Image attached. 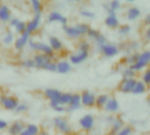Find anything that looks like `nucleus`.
Returning a JSON list of instances; mask_svg holds the SVG:
<instances>
[{"label": "nucleus", "mask_w": 150, "mask_h": 135, "mask_svg": "<svg viewBox=\"0 0 150 135\" xmlns=\"http://www.w3.org/2000/svg\"><path fill=\"white\" fill-rule=\"evenodd\" d=\"M91 27L85 23H80L75 25H63V30L66 35L73 40L85 36Z\"/></svg>", "instance_id": "1"}, {"label": "nucleus", "mask_w": 150, "mask_h": 135, "mask_svg": "<svg viewBox=\"0 0 150 135\" xmlns=\"http://www.w3.org/2000/svg\"><path fill=\"white\" fill-rule=\"evenodd\" d=\"M52 124L57 133L62 135H71L73 134V127L69 121L63 116H56L53 119Z\"/></svg>", "instance_id": "2"}, {"label": "nucleus", "mask_w": 150, "mask_h": 135, "mask_svg": "<svg viewBox=\"0 0 150 135\" xmlns=\"http://www.w3.org/2000/svg\"><path fill=\"white\" fill-rule=\"evenodd\" d=\"M150 64V51L149 50H144L142 53H139V56L131 67V69L135 71L136 73L142 72L143 70L149 69Z\"/></svg>", "instance_id": "3"}, {"label": "nucleus", "mask_w": 150, "mask_h": 135, "mask_svg": "<svg viewBox=\"0 0 150 135\" xmlns=\"http://www.w3.org/2000/svg\"><path fill=\"white\" fill-rule=\"evenodd\" d=\"M28 45L33 51H35L39 54H44L46 55H48L54 61L55 59L54 52L52 50V48L47 43L41 42V41H34L33 40L30 39L28 41Z\"/></svg>", "instance_id": "4"}, {"label": "nucleus", "mask_w": 150, "mask_h": 135, "mask_svg": "<svg viewBox=\"0 0 150 135\" xmlns=\"http://www.w3.org/2000/svg\"><path fill=\"white\" fill-rule=\"evenodd\" d=\"M79 127L85 133L91 132L96 126L95 116L91 113H85L78 119Z\"/></svg>", "instance_id": "5"}, {"label": "nucleus", "mask_w": 150, "mask_h": 135, "mask_svg": "<svg viewBox=\"0 0 150 135\" xmlns=\"http://www.w3.org/2000/svg\"><path fill=\"white\" fill-rule=\"evenodd\" d=\"M18 103V99L12 95L2 94L0 96V106L4 111L14 112Z\"/></svg>", "instance_id": "6"}, {"label": "nucleus", "mask_w": 150, "mask_h": 135, "mask_svg": "<svg viewBox=\"0 0 150 135\" xmlns=\"http://www.w3.org/2000/svg\"><path fill=\"white\" fill-rule=\"evenodd\" d=\"M81 96V105L82 106L91 109L95 107V101H96V94L89 90H83L80 93Z\"/></svg>", "instance_id": "7"}, {"label": "nucleus", "mask_w": 150, "mask_h": 135, "mask_svg": "<svg viewBox=\"0 0 150 135\" xmlns=\"http://www.w3.org/2000/svg\"><path fill=\"white\" fill-rule=\"evenodd\" d=\"M99 52L106 58H113L120 53V48L117 45L112 43H105V45L98 47Z\"/></svg>", "instance_id": "8"}, {"label": "nucleus", "mask_w": 150, "mask_h": 135, "mask_svg": "<svg viewBox=\"0 0 150 135\" xmlns=\"http://www.w3.org/2000/svg\"><path fill=\"white\" fill-rule=\"evenodd\" d=\"M33 60L34 61V63H35V69H43V70H46L48 64L52 61H54L50 56L46 55L44 54H39V53L34 54Z\"/></svg>", "instance_id": "9"}, {"label": "nucleus", "mask_w": 150, "mask_h": 135, "mask_svg": "<svg viewBox=\"0 0 150 135\" xmlns=\"http://www.w3.org/2000/svg\"><path fill=\"white\" fill-rule=\"evenodd\" d=\"M136 78H122L118 85V90L121 94H130L136 83Z\"/></svg>", "instance_id": "10"}, {"label": "nucleus", "mask_w": 150, "mask_h": 135, "mask_svg": "<svg viewBox=\"0 0 150 135\" xmlns=\"http://www.w3.org/2000/svg\"><path fill=\"white\" fill-rule=\"evenodd\" d=\"M103 109L108 114H111V115L116 114L120 112V101L115 97H110Z\"/></svg>", "instance_id": "11"}, {"label": "nucleus", "mask_w": 150, "mask_h": 135, "mask_svg": "<svg viewBox=\"0 0 150 135\" xmlns=\"http://www.w3.org/2000/svg\"><path fill=\"white\" fill-rule=\"evenodd\" d=\"M89 58V52H83L77 50L71 54L69 57V61L71 65H80L83 63Z\"/></svg>", "instance_id": "12"}, {"label": "nucleus", "mask_w": 150, "mask_h": 135, "mask_svg": "<svg viewBox=\"0 0 150 135\" xmlns=\"http://www.w3.org/2000/svg\"><path fill=\"white\" fill-rule=\"evenodd\" d=\"M30 39H31V34H29L26 31L19 34L18 37L16 38L14 40L13 43L14 48L17 51H22L26 47V45H28V41Z\"/></svg>", "instance_id": "13"}, {"label": "nucleus", "mask_w": 150, "mask_h": 135, "mask_svg": "<svg viewBox=\"0 0 150 135\" xmlns=\"http://www.w3.org/2000/svg\"><path fill=\"white\" fill-rule=\"evenodd\" d=\"M82 108L81 105V96L80 93H72L71 99L69 101V104L66 107V112H74Z\"/></svg>", "instance_id": "14"}, {"label": "nucleus", "mask_w": 150, "mask_h": 135, "mask_svg": "<svg viewBox=\"0 0 150 135\" xmlns=\"http://www.w3.org/2000/svg\"><path fill=\"white\" fill-rule=\"evenodd\" d=\"M62 92L56 88H47L43 91V96L49 102H59Z\"/></svg>", "instance_id": "15"}, {"label": "nucleus", "mask_w": 150, "mask_h": 135, "mask_svg": "<svg viewBox=\"0 0 150 135\" xmlns=\"http://www.w3.org/2000/svg\"><path fill=\"white\" fill-rule=\"evenodd\" d=\"M25 123L22 120H15L9 124L7 127V134L9 135H19L23 131Z\"/></svg>", "instance_id": "16"}, {"label": "nucleus", "mask_w": 150, "mask_h": 135, "mask_svg": "<svg viewBox=\"0 0 150 135\" xmlns=\"http://www.w3.org/2000/svg\"><path fill=\"white\" fill-rule=\"evenodd\" d=\"M72 70V65L67 60H61L56 62V72L60 75H68Z\"/></svg>", "instance_id": "17"}, {"label": "nucleus", "mask_w": 150, "mask_h": 135, "mask_svg": "<svg viewBox=\"0 0 150 135\" xmlns=\"http://www.w3.org/2000/svg\"><path fill=\"white\" fill-rule=\"evenodd\" d=\"M40 25V14H37L33 17L32 20H30L28 23H26V28L25 31L29 33L32 34L35 33Z\"/></svg>", "instance_id": "18"}, {"label": "nucleus", "mask_w": 150, "mask_h": 135, "mask_svg": "<svg viewBox=\"0 0 150 135\" xmlns=\"http://www.w3.org/2000/svg\"><path fill=\"white\" fill-rule=\"evenodd\" d=\"M47 21L49 23H54V22H59L62 25H66L68 23V18L62 15L58 11H51L47 17Z\"/></svg>", "instance_id": "19"}, {"label": "nucleus", "mask_w": 150, "mask_h": 135, "mask_svg": "<svg viewBox=\"0 0 150 135\" xmlns=\"http://www.w3.org/2000/svg\"><path fill=\"white\" fill-rule=\"evenodd\" d=\"M148 90H149V86H147L141 79L136 80V83L133 88L131 94H133L134 96H142V95L146 94Z\"/></svg>", "instance_id": "20"}, {"label": "nucleus", "mask_w": 150, "mask_h": 135, "mask_svg": "<svg viewBox=\"0 0 150 135\" xmlns=\"http://www.w3.org/2000/svg\"><path fill=\"white\" fill-rule=\"evenodd\" d=\"M40 128L38 125L34 123H27L25 125V127L19 135H38Z\"/></svg>", "instance_id": "21"}, {"label": "nucleus", "mask_w": 150, "mask_h": 135, "mask_svg": "<svg viewBox=\"0 0 150 135\" xmlns=\"http://www.w3.org/2000/svg\"><path fill=\"white\" fill-rule=\"evenodd\" d=\"M50 47L52 48V50L55 53V52H61L63 49V43L62 41L55 37V36H50L48 39V43H47Z\"/></svg>", "instance_id": "22"}, {"label": "nucleus", "mask_w": 150, "mask_h": 135, "mask_svg": "<svg viewBox=\"0 0 150 135\" xmlns=\"http://www.w3.org/2000/svg\"><path fill=\"white\" fill-rule=\"evenodd\" d=\"M125 126V122L124 120L120 118V117H115L113 122L111 125V128H110V135H116L119 131Z\"/></svg>", "instance_id": "23"}, {"label": "nucleus", "mask_w": 150, "mask_h": 135, "mask_svg": "<svg viewBox=\"0 0 150 135\" xmlns=\"http://www.w3.org/2000/svg\"><path fill=\"white\" fill-rule=\"evenodd\" d=\"M105 24L107 27H109L111 29H115V28L119 27L120 20H119L118 17L116 16L115 12L108 14V16L105 19Z\"/></svg>", "instance_id": "24"}, {"label": "nucleus", "mask_w": 150, "mask_h": 135, "mask_svg": "<svg viewBox=\"0 0 150 135\" xmlns=\"http://www.w3.org/2000/svg\"><path fill=\"white\" fill-rule=\"evenodd\" d=\"M110 95L107 93H99L96 95V101H95V107L98 109H103L105 104L107 103Z\"/></svg>", "instance_id": "25"}, {"label": "nucleus", "mask_w": 150, "mask_h": 135, "mask_svg": "<svg viewBox=\"0 0 150 135\" xmlns=\"http://www.w3.org/2000/svg\"><path fill=\"white\" fill-rule=\"evenodd\" d=\"M11 18V13L10 8L6 4L0 5V21L3 23H6L10 21Z\"/></svg>", "instance_id": "26"}, {"label": "nucleus", "mask_w": 150, "mask_h": 135, "mask_svg": "<svg viewBox=\"0 0 150 135\" xmlns=\"http://www.w3.org/2000/svg\"><path fill=\"white\" fill-rule=\"evenodd\" d=\"M15 40V34L12 31L8 30L4 33L2 37V43L5 46H11L14 43Z\"/></svg>", "instance_id": "27"}, {"label": "nucleus", "mask_w": 150, "mask_h": 135, "mask_svg": "<svg viewBox=\"0 0 150 135\" xmlns=\"http://www.w3.org/2000/svg\"><path fill=\"white\" fill-rule=\"evenodd\" d=\"M141 16V11L138 7L134 6L128 9L127 12V19L130 21H134L135 19H137L139 17Z\"/></svg>", "instance_id": "28"}, {"label": "nucleus", "mask_w": 150, "mask_h": 135, "mask_svg": "<svg viewBox=\"0 0 150 135\" xmlns=\"http://www.w3.org/2000/svg\"><path fill=\"white\" fill-rule=\"evenodd\" d=\"M49 105L52 110L57 113H63L66 112V107L61 105L59 102H49Z\"/></svg>", "instance_id": "29"}, {"label": "nucleus", "mask_w": 150, "mask_h": 135, "mask_svg": "<svg viewBox=\"0 0 150 135\" xmlns=\"http://www.w3.org/2000/svg\"><path fill=\"white\" fill-rule=\"evenodd\" d=\"M139 56V53L138 52H134L133 54H128L127 56H126V58L124 59V62L127 65V66H132L133 64H134V62L136 61L137 58Z\"/></svg>", "instance_id": "30"}, {"label": "nucleus", "mask_w": 150, "mask_h": 135, "mask_svg": "<svg viewBox=\"0 0 150 135\" xmlns=\"http://www.w3.org/2000/svg\"><path fill=\"white\" fill-rule=\"evenodd\" d=\"M136 72L134 71L131 67L127 66L121 71V75L123 78H136Z\"/></svg>", "instance_id": "31"}, {"label": "nucleus", "mask_w": 150, "mask_h": 135, "mask_svg": "<svg viewBox=\"0 0 150 135\" xmlns=\"http://www.w3.org/2000/svg\"><path fill=\"white\" fill-rule=\"evenodd\" d=\"M71 97H72V93L71 92H62V96L60 98L59 103L61 105H62L63 106L67 107L68 105L69 104Z\"/></svg>", "instance_id": "32"}, {"label": "nucleus", "mask_w": 150, "mask_h": 135, "mask_svg": "<svg viewBox=\"0 0 150 135\" xmlns=\"http://www.w3.org/2000/svg\"><path fill=\"white\" fill-rule=\"evenodd\" d=\"M20 66L24 69H35V63H34V61L33 60V58H27V59L23 60L20 62Z\"/></svg>", "instance_id": "33"}, {"label": "nucleus", "mask_w": 150, "mask_h": 135, "mask_svg": "<svg viewBox=\"0 0 150 135\" xmlns=\"http://www.w3.org/2000/svg\"><path fill=\"white\" fill-rule=\"evenodd\" d=\"M29 110V106L26 103H24V102H19L15 109V112L18 113V114H24L25 112H27Z\"/></svg>", "instance_id": "34"}, {"label": "nucleus", "mask_w": 150, "mask_h": 135, "mask_svg": "<svg viewBox=\"0 0 150 135\" xmlns=\"http://www.w3.org/2000/svg\"><path fill=\"white\" fill-rule=\"evenodd\" d=\"M30 2L32 4V7H33V12L35 13V15L40 14L41 11H42V4H41L40 0H30Z\"/></svg>", "instance_id": "35"}, {"label": "nucleus", "mask_w": 150, "mask_h": 135, "mask_svg": "<svg viewBox=\"0 0 150 135\" xmlns=\"http://www.w3.org/2000/svg\"><path fill=\"white\" fill-rule=\"evenodd\" d=\"M91 44L87 40H81L77 45V50L83 52H90Z\"/></svg>", "instance_id": "36"}, {"label": "nucleus", "mask_w": 150, "mask_h": 135, "mask_svg": "<svg viewBox=\"0 0 150 135\" xmlns=\"http://www.w3.org/2000/svg\"><path fill=\"white\" fill-rule=\"evenodd\" d=\"M133 133H134V128L131 126L127 125L124 126L116 135H133Z\"/></svg>", "instance_id": "37"}, {"label": "nucleus", "mask_w": 150, "mask_h": 135, "mask_svg": "<svg viewBox=\"0 0 150 135\" xmlns=\"http://www.w3.org/2000/svg\"><path fill=\"white\" fill-rule=\"evenodd\" d=\"M25 28H26V23H25L24 21L19 20V22L15 25L14 30H15V33H16L21 34V33H23L24 32H25Z\"/></svg>", "instance_id": "38"}, {"label": "nucleus", "mask_w": 150, "mask_h": 135, "mask_svg": "<svg viewBox=\"0 0 150 135\" xmlns=\"http://www.w3.org/2000/svg\"><path fill=\"white\" fill-rule=\"evenodd\" d=\"M108 13H113L120 7V2L119 0H112L108 6Z\"/></svg>", "instance_id": "39"}, {"label": "nucleus", "mask_w": 150, "mask_h": 135, "mask_svg": "<svg viewBox=\"0 0 150 135\" xmlns=\"http://www.w3.org/2000/svg\"><path fill=\"white\" fill-rule=\"evenodd\" d=\"M141 80L147 85V86H149L150 85V69H147L145 70L142 71V78Z\"/></svg>", "instance_id": "40"}, {"label": "nucleus", "mask_w": 150, "mask_h": 135, "mask_svg": "<svg viewBox=\"0 0 150 135\" xmlns=\"http://www.w3.org/2000/svg\"><path fill=\"white\" fill-rule=\"evenodd\" d=\"M99 34H100V33H99V31H98L97 29L90 28L86 35H87V37H88L90 40H95L98 37V35H99Z\"/></svg>", "instance_id": "41"}, {"label": "nucleus", "mask_w": 150, "mask_h": 135, "mask_svg": "<svg viewBox=\"0 0 150 135\" xmlns=\"http://www.w3.org/2000/svg\"><path fill=\"white\" fill-rule=\"evenodd\" d=\"M131 32V26L129 25H123L119 28V33L122 36L127 35Z\"/></svg>", "instance_id": "42"}, {"label": "nucleus", "mask_w": 150, "mask_h": 135, "mask_svg": "<svg viewBox=\"0 0 150 135\" xmlns=\"http://www.w3.org/2000/svg\"><path fill=\"white\" fill-rule=\"evenodd\" d=\"M94 41H95V43L97 44L98 47H101V46L105 45V43H107V39H106V37H105L104 34L100 33V34L98 35V37Z\"/></svg>", "instance_id": "43"}, {"label": "nucleus", "mask_w": 150, "mask_h": 135, "mask_svg": "<svg viewBox=\"0 0 150 135\" xmlns=\"http://www.w3.org/2000/svg\"><path fill=\"white\" fill-rule=\"evenodd\" d=\"M80 14L82 17H83L85 18H93L95 17V13L89 10H83V11H81Z\"/></svg>", "instance_id": "44"}, {"label": "nucleus", "mask_w": 150, "mask_h": 135, "mask_svg": "<svg viewBox=\"0 0 150 135\" xmlns=\"http://www.w3.org/2000/svg\"><path fill=\"white\" fill-rule=\"evenodd\" d=\"M46 70L48 71V72H51V73L56 72V61H52L48 64V66L47 67Z\"/></svg>", "instance_id": "45"}, {"label": "nucleus", "mask_w": 150, "mask_h": 135, "mask_svg": "<svg viewBox=\"0 0 150 135\" xmlns=\"http://www.w3.org/2000/svg\"><path fill=\"white\" fill-rule=\"evenodd\" d=\"M8 126H9V123H8L5 119L0 118V131H4V130H6L7 127H8Z\"/></svg>", "instance_id": "46"}, {"label": "nucleus", "mask_w": 150, "mask_h": 135, "mask_svg": "<svg viewBox=\"0 0 150 135\" xmlns=\"http://www.w3.org/2000/svg\"><path fill=\"white\" fill-rule=\"evenodd\" d=\"M114 119H115V117L113 116V115H108V116H106L105 118V124H107V125H112V123L113 122V120H114Z\"/></svg>", "instance_id": "47"}, {"label": "nucleus", "mask_w": 150, "mask_h": 135, "mask_svg": "<svg viewBox=\"0 0 150 135\" xmlns=\"http://www.w3.org/2000/svg\"><path fill=\"white\" fill-rule=\"evenodd\" d=\"M19 20L20 19H18V18H11L10 19V25L11 27H15V25L19 22Z\"/></svg>", "instance_id": "48"}, {"label": "nucleus", "mask_w": 150, "mask_h": 135, "mask_svg": "<svg viewBox=\"0 0 150 135\" xmlns=\"http://www.w3.org/2000/svg\"><path fill=\"white\" fill-rule=\"evenodd\" d=\"M129 46H130V48H131L132 50H136V49L139 47V43L136 42V41H134V42H132Z\"/></svg>", "instance_id": "49"}, {"label": "nucleus", "mask_w": 150, "mask_h": 135, "mask_svg": "<svg viewBox=\"0 0 150 135\" xmlns=\"http://www.w3.org/2000/svg\"><path fill=\"white\" fill-rule=\"evenodd\" d=\"M38 135H51V134L47 129H40V131L39 132V134Z\"/></svg>", "instance_id": "50"}, {"label": "nucleus", "mask_w": 150, "mask_h": 135, "mask_svg": "<svg viewBox=\"0 0 150 135\" xmlns=\"http://www.w3.org/2000/svg\"><path fill=\"white\" fill-rule=\"evenodd\" d=\"M144 23L146 25H150V14H148L145 18H144Z\"/></svg>", "instance_id": "51"}, {"label": "nucleus", "mask_w": 150, "mask_h": 135, "mask_svg": "<svg viewBox=\"0 0 150 135\" xmlns=\"http://www.w3.org/2000/svg\"><path fill=\"white\" fill-rule=\"evenodd\" d=\"M145 35H146V38H147V40H150V28H148V29H147Z\"/></svg>", "instance_id": "52"}, {"label": "nucleus", "mask_w": 150, "mask_h": 135, "mask_svg": "<svg viewBox=\"0 0 150 135\" xmlns=\"http://www.w3.org/2000/svg\"><path fill=\"white\" fill-rule=\"evenodd\" d=\"M69 2H79V1H81V0H69Z\"/></svg>", "instance_id": "53"}, {"label": "nucleus", "mask_w": 150, "mask_h": 135, "mask_svg": "<svg viewBox=\"0 0 150 135\" xmlns=\"http://www.w3.org/2000/svg\"><path fill=\"white\" fill-rule=\"evenodd\" d=\"M126 1H127V2H134V0H126Z\"/></svg>", "instance_id": "54"}, {"label": "nucleus", "mask_w": 150, "mask_h": 135, "mask_svg": "<svg viewBox=\"0 0 150 135\" xmlns=\"http://www.w3.org/2000/svg\"><path fill=\"white\" fill-rule=\"evenodd\" d=\"M0 3H1V0H0Z\"/></svg>", "instance_id": "55"}]
</instances>
